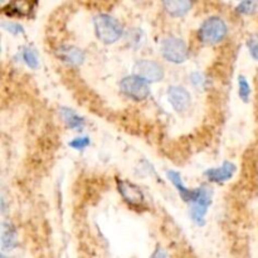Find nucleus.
I'll list each match as a JSON object with an SVG mask.
<instances>
[{
    "label": "nucleus",
    "instance_id": "nucleus-3",
    "mask_svg": "<svg viewBox=\"0 0 258 258\" xmlns=\"http://www.w3.org/2000/svg\"><path fill=\"white\" fill-rule=\"evenodd\" d=\"M161 53L166 60L173 63H183L188 59L185 42L175 37H168L161 42Z\"/></svg>",
    "mask_w": 258,
    "mask_h": 258
},
{
    "label": "nucleus",
    "instance_id": "nucleus-21",
    "mask_svg": "<svg viewBox=\"0 0 258 258\" xmlns=\"http://www.w3.org/2000/svg\"><path fill=\"white\" fill-rule=\"evenodd\" d=\"M203 76L199 75V73H194V75H191V82L194 83L196 86H202L203 85Z\"/></svg>",
    "mask_w": 258,
    "mask_h": 258
},
{
    "label": "nucleus",
    "instance_id": "nucleus-4",
    "mask_svg": "<svg viewBox=\"0 0 258 258\" xmlns=\"http://www.w3.org/2000/svg\"><path fill=\"white\" fill-rule=\"evenodd\" d=\"M193 207H191L190 216L191 219L196 222L198 226H204L206 221V214L208 212V208L212 204V193L207 188H199L196 190L193 198Z\"/></svg>",
    "mask_w": 258,
    "mask_h": 258
},
{
    "label": "nucleus",
    "instance_id": "nucleus-10",
    "mask_svg": "<svg viewBox=\"0 0 258 258\" xmlns=\"http://www.w3.org/2000/svg\"><path fill=\"white\" fill-rule=\"evenodd\" d=\"M58 55L62 60H64L67 64L73 66V67H78L85 60V53L77 47L73 45H63L58 49Z\"/></svg>",
    "mask_w": 258,
    "mask_h": 258
},
{
    "label": "nucleus",
    "instance_id": "nucleus-13",
    "mask_svg": "<svg viewBox=\"0 0 258 258\" xmlns=\"http://www.w3.org/2000/svg\"><path fill=\"white\" fill-rule=\"evenodd\" d=\"M2 246L4 249H13L17 246V233L9 223H3Z\"/></svg>",
    "mask_w": 258,
    "mask_h": 258
},
{
    "label": "nucleus",
    "instance_id": "nucleus-18",
    "mask_svg": "<svg viewBox=\"0 0 258 258\" xmlns=\"http://www.w3.org/2000/svg\"><path fill=\"white\" fill-rule=\"evenodd\" d=\"M90 139L87 136H82V138H77L75 140H72L70 143L71 148H73L75 150H85L88 145H90Z\"/></svg>",
    "mask_w": 258,
    "mask_h": 258
},
{
    "label": "nucleus",
    "instance_id": "nucleus-11",
    "mask_svg": "<svg viewBox=\"0 0 258 258\" xmlns=\"http://www.w3.org/2000/svg\"><path fill=\"white\" fill-rule=\"evenodd\" d=\"M164 8L173 17H183L190 10L193 0H163Z\"/></svg>",
    "mask_w": 258,
    "mask_h": 258
},
{
    "label": "nucleus",
    "instance_id": "nucleus-7",
    "mask_svg": "<svg viewBox=\"0 0 258 258\" xmlns=\"http://www.w3.org/2000/svg\"><path fill=\"white\" fill-rule=\"evenodd\" d=\"M168 97L174 110L178 112H184L190 106V95L183 87H179V86L170 87L168 91Z\"/></svg>",
    "mask_w": 258,
    "mask_h": 258
},
{
    "label": "nucleus",
    "instance_id": "nucleus-20",
    "mask_svg": "<svg viewBox=\"0 0 258 258\" xmlns=\"http://www.w3.org/2000/svg\"><path fill=\"white\" fill-rule=\"evenodd\" d=\"M247 45H248L249 53H251L252 57L258 60V38H251L248 43H247Z\"/></svg>",
    "mask_w": 258,
    "mask_h": 258
},
{
    "label": "nucleus",
    "instance_id": "nucleus-2",
    "mask_svg": "<svg viewBox=\"0 0 258 258\" xmlns=\"http://www.w3.org/2000/svg\"><path fill=\"white\" fill-rule=\"evenodd\" d=\"M227 24L218 17H212L202 24L198 32L199 39L206 44H217L226 38Z\"/></svg>",
    "mask_w": 258,
    "mask_h": 258
},
{
    "label": "nucleus",
    "instance_id": "nucleus-8",
    "mask_svg": "<svg viewBox=\"0 0 258 258\" xmlns=\"http://www.w3.org/2000/svg\"><path fill=\"white\" fill-rule=\"evenodd\" d=\"M117 185H118V191H120L121 196L123 197V199H125L130 206L139 207L143 204L144 194L138 185L125 180H121V181L118 180Z\"/></svg>",
    "mask_w": 258,
    "mask_h": 258
},
{
    "label": "nucleus",
    "instance_id": "nucleus-6",
    "mask_svg": "<svg viewBox=\"0 0 258 258\" xmlns=\"http://www.w3.org/2000/svg\"><path fill=\"white\" fill-rule=\"evenodd\" d=\"M136 75L148 82H159L163 80L164 71L159 63L154 60H140L135 66Z\"/></svg>",
    "mask_w": 258,
    "mask_h": 258
},
{
    "label": "nucleus",
    "instance_id": "nucleus-17",
    "mask_svg": "<svg viewBox=\"0 0 258 258\" xmlns=\"http://www.w3.org/2000/svg\"><path fill=\"white\" fill-rule=\"evenodd\" d=\"M238 86H239V97H241L244 102H247L249 96H251V87H249L248 81H247L243 76L239 77Z\"/></svg>",
    "mask_w": 258,
    "mask_h": 258
},
{
    "label": "nucleus",
    "instance_id": "nucleus-9",
    "mask_svg": "<svg viewBox=\"0 0 258 258\" xmlns=\"http://www.w3.org/2000/svg\"><path fill=\"white\" fill-rule=\"evenodd\" d=\"M234 173H236V165L226 161V163L222 166H219V168L207 170L206 175L211 181H214V183H223V181L229 180V179L234 175Z\"/></svg>",
    "mask_w": 258,
    "mask_h": 258
},
{
    "label": "nucleus",
    "instance_id": "nucleus-16",
    "mask_svg": "<svg viewBox=\"0 0 258 258\" xmlns=\"http://www.w3.org/2000/svg\"><path fill=\"white\" fill-rule=\"evenodd\" d=\"M23 59L27 63L28 67L37 68L38 67V57L37 53L32 49V48H24L23 49Z\"/></svg>",
    "mask_w": 258,
    "mask_h": 258
},
{
    "label": "nucleus",
    "instance_id": "nucleus-19",
    "mask_svg": "<svg viewBox=\"0 0 258 258\" xmlns=\"http://www.w3.org/2000/svg\"><path fill=\"white\" fill-rule=\"evenodd\" d=\"M3 27H4V29H7L8 32H10L14 35L23 34V33H24V29H23L22 25L17 24V23H3Z\"/></svg>",
    "mask_w": 258,
    "mask_h": 258
},
{
    "label": "nucleus",
    "instance_id": "nucleus-1",
    "mask_svg": "<svg viewBox=\"0 0 258 258\" xmlns=\"http://www.w3.org/2000/svg\"><path fill=\"white\" fill-rule=\"evenodd\" d=\"M96 35L101 42L112 44L117 42L122 35V27L113 17L107 14H100L95 18Z\"/></svg>",
    "mask_w": 258,
    "mask_h": 258
},
{
    "label": "nucleus",
    "instance_id": "nucleus-12",
    "mask_svg": "<svg viewBox=\"0 0 258 258\" xmlns=\"http://www.w3.org/2000/svg\"><path fill=\"white\" fill-rule=\"evenodd\" d=\"M168 178L169 180L174 184V186L178 189L179 194H180V197L184 199V201L185 202L193 201L196 190H189V189L184 185L183 180H181V175L178 173V171H174V170L168 171Z\"/></svg>",
    "mask_w": 258,
    "mask_h": 258
},
{
    "label": "nucleus",
    "instance_id": "nucleus-15",
    "mask_svg": "<svg viewBox=\"0 0 258 258\" xmlns=\"http://www.w3.org/2000/svg\"><path fill=\"white\" fill-rule=\"evenodd\" d=\"M237 9H238V12L241 13V14H254L258 10V0H243V2L238 5Z\"/></svg>",
    "mask_w": 258,
    "mask_h": 258
},
{
    "label": "nucleus",
    "instance_id": "nucleus-14",
    "mask_svg": "<svg viewBox=\"0 0 258 258\" xmlns=\"http://www.w3.org/2000/svg\"><path fill=\"white\" fill-rule=\"evenodd\" d=\"M62 115L66 123H67L71 128H77V130H80V128H82L83 125H85V120H83L81 116H78L75 111L71 110V108L63 107Z\"/></svg>",
    "mask_w": 258,
    "mask_h": 258
},
{
    "label": "nucleus",
    "instance_id": "nucleus-5",
    "mask_svg": "<svg viewBox=\"0 0 258 258\" xmlns=\"http://www.w3.org/2000/svg\"><path fill=\"white\" fill-rule=\"evenodd\" d=\"M121 91L128 97L134 100H145L150 95L148 81L141 78L140 76H127L121 81Z\"/></svg>",
    "mask_w": 258,
    "mask_h": 258
}]
</instances>
